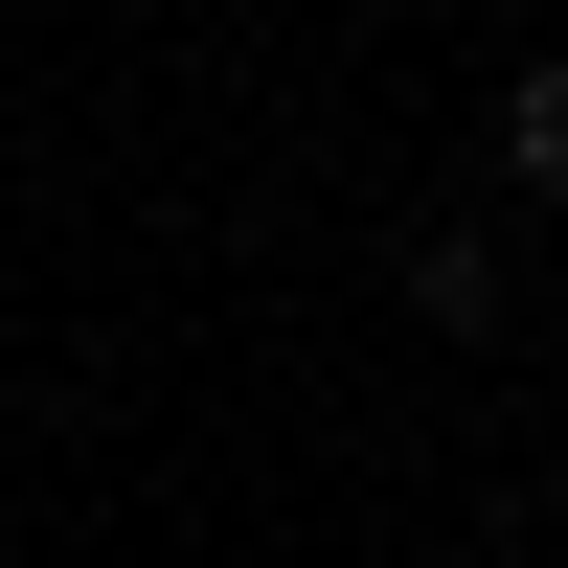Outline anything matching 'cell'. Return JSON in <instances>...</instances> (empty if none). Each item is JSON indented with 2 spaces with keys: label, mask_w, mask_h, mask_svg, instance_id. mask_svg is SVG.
Listing matches in <instances>:
<instances>
[{
  "label": "cell",
  "mask_w": 568,
  "mask_h": 568,
  "mask_svg": "<svg viewBox=\"0 0 568 568\" xmlns=\"http://www.w3.org/2000/svg\"><path fill=\"white\" fill-rule=\"evenodd\" d=\"M500 182H568V45H546V69H500Z\"/></svg>",
  "instance_id": "cell-1"
}]
</instances>
